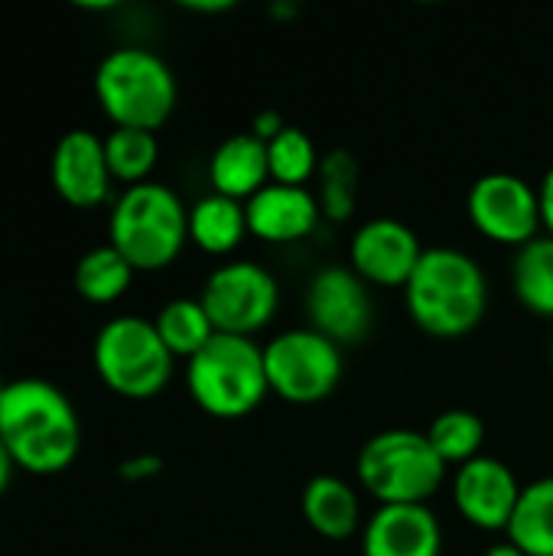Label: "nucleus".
<instances>
[{
	"mask_svg": "<svg viewBox=\"0 0 553 556\" xmlns=\"http://www.w3.org/2000/svg\"><path fill=\"white\" fill-rule=\"evenodd\" d=\"M538 199H541V225L548 235H553V166L544 173V179L538 186Z\"/></svg>",
	"mask_w": 553,
	"mask_h": 556,
	"instance_id": "obj_28",
	"label": "nucleus"
},
{
	"mask_svg": "<svg viewBox=\"0 0 553 556\" xmlns=\"http://www.w3.org/2000/svg\"><path fill=\"white\" fill-rule=\"evenodd\" d=\"M443 528L430 505H378L362 531V556H440Z\"/></svg>",
	"mask_w": 553,
	"mask_h": 556,
	"instance_id": "obj_16",
	"label": "nucleus"
},
{
	"mask_svg": "<svg viewBox=\"0 0 553 556\" xmlns=\"http://www.w3.org/2000/svg\"><path fill=\"white\" fill-rule=\"evenodd\" d=\"M473 225L499 244L525 248L541 235L538 189L515 173H486L473 182L466 199Z\"/></svg>",
	"mask_w": 553,
	"mask_h": 556,
	"instance_id": "obj_10",
	"label": "nucleus"
},
{
	"mask_svg": "<svg viewBox=\"0 0 553 556\" xmlns=\"http://www.w3.org/2000/svg\"><path fill=\"white\" fill-rule=\"evenodd\" d=\"M486 556H525V554H521V551H518V547H515V544L505 538V541H499L495 547H489V551H486Z\"/></svg>",
	"mask_w": 553,
	"mask_h": 556,
	"instance_id": "obj_32",
	"label": "nucleus"
},
{
	"mask_svg": "<svg viewBox=\"0 0 553 556\" xmlns=\"http://www.w3.org/2000/svg\"><path fill=\"white\" fill-rule=\"evenodd\" d=\"M359 482L378 505H427L447 482V463L420 430H381L359 450Z\"/></svg>",
	"mask_w": 553,
	"mask_h": 556,
	"instance_id": "obj_6",
	"label": "nucleus"
},
{
	"mask_svg": "<svg viewBox=\"0 0 553 556\" xmlns=\"http://www.w3.org/2000/svg\"><path fill=\"white\" fill-rule=\"evenodd\" d=\"M134 274L137 270L124 261L121 251H114L111 244H98L78 257L72 283H75V293L88 300L91 306H108V303H117L130 290Z\"/></svg>",
	"mask_w": 553,
	"mask_h": 556,
	"instance_id": "obj_21",
	"label": "nucleus"
},
{
	"mask_svg": "<svg viewBox=\"0 0 553 556\" xmlns=\"http://www.w3.org/2000/svg\"><path fill=\"white\" fill-rule=\"evenodd\" d=\"M411 319L437 339L473 332L489 306V280L476 257L460 248H424L411 280L404 283Z\"/></svg>",
	"mask_w": 553,
	"mask_h": 556,
	"instance_id": "obj_2",
	"label": "nucleus"
},
{
	"mask_svg": "<svg viewBox=\"0 0 553 556\" xmlns=\"http://www.w3.org/2000/svg\"><path fill=\"white\" fill-rule=\"evenodd\" d=\"M95 98L114 127L160 130L176 108V78L153 49L117 46L95 68Z\"/></svg>",
	"mask_w": 553,
	"mask_h": 556,
	"instance_id": "obj_4",
	"label": "nucleus"
},
{
	"mask_svg": "<svg viewBox=\"0 0 553 556\" xmlns=\"http://www.w3.org/2000/svg\"><path fill=\"white\" fill-rule=\"evenodd\" d=\"M300 508L303 521L329 541H345L362 525V502L339 476H313L303 489Z\"/></svg>",
	"mask_w": 553,
	"mask_h": 556,
	"instance_id": "obj_18",
	"label": "nucleus"
},
{
	"mask_svg": "<svg viewBox=\"0 0 553 556\" xmlns=\"http://www.w3.org/2000/svg\"><path fill=\"white\" fill-rule=\"evenodd\" d=\"M163 345L173 352V358H192L196 352H202L212 336H215V326L202 306V300L196 296H179V300H169L160 306L156 319H153Z\"/></svg>",
	"mask_w": 553,
	"mask_h": 556,
	"instance_id": "obj_23",
	"label": "nucleus"
},
{
	"mask_svg": "<svg viewBox=\"0 0 553 556\" xmlns=\"http://www.w3.org/2000/svg\"><path fill=\"white\" fill-rule=\"evenodd\" d=\"M319 208L329 218H349L355 208V192H359V163L349 150H332L319 163Z\"/></svg>",
	"mask_w": 553,
	"mask_h": 556,
	"instance_id": "obj_27",
	"label": "nucleus"
},
{
	"mask_svg": "<svg viewBox=\"0 0 553 556\" xmlns=\"http://www.w3.org/2000/svg\"><path fill=\"white\" fill-rule=\"evenodd\" d=\"M49 173L59 199L72 208H98L111 195L114 176L104 156V137H98L95 130L75 127L62 134L52 150Z\"/></svg>",
	"mask_w": 553,
	"mask_h": 556,
	"instance_id": "obj_14",
	"label": "nucleus"
},
{
	"mask_svg": "<svg viewBox=\"0 0 553 556\" xmlns=\"http://www.w3.org/2000/svg\"><path fill=\"white\" fill-rule=\"evenodd\" d=\"M186 388L209 417H248L271 394L264 345L248 336L215 332L212 342L186 362Z\"/></svg>",
	"mask_w": 553,
	"mask_h": 556,
	"instance_id": "obj_5",
	"label": "nucleus"
},
{
	"mask_svg": "<svg viewBox=\"0 0 553 556\" xmlns=\"http://www.w3.org/2000/svg\"><path fill=\"white\" fill-rule=\"evenodd\" d=\"M551 362H553V339H551Z\"/></svg>",
	"mask_w": 553,
	"mask_h": 556,
	"instance_id": "obj_34",
	"label": "nucleus"
},
{
	"mask_svg": "<svg viewBox=\"0 0 553 556\" xmlns=\"http://www.w3.org/2000/svg\"><path fill=\"white\" fill-rule=\"evenodd\" d=\"M0 443L29 476L65 472L81 450V424L62 388L42 378L7 381L0 397Z\"/></svg>",
	"mask_w": 553,
	"mask_h": 556,
	"instance_id": "obj_1",
	"label": "nucleus"
},
{
	"mask_svg": "<svg viewBox=\"0 0 553 556\" xmlns=\"http://www.w3.org/2000/svg\"><path fill=\"white\" fill-rule=\"evenodd\" d=\"M248 231L244 202L209 192L189 205V241L205 254H231Z\"/></svg>",
	"mask_w": 553,
	"mask_h": 556,
	"instance_id": "obj_19",
	"label": "nucleus"
},
{
	"mask_svg": "<svg viewBox=\"0 0 553 556\" xmlns=\"http://www.w3.org/2000/svg\"><path fill=\"white\" fill-rule=\"evenodd\" d=\"M160 469V459H130V463H124L121 466V476L124 479H143V476H153Z\"/></svg>",
	"mask_w": 553,
	"mask_h": 556,
	"instance_id": "obj_29",
	"label": "nucleus"
},
{
	"mask_svg": "<svg viewBox=\"0 0 553 556\" xmlns=\"http://www.w3.org/2000/svg\"><path fill=\"white\" fill-rule=\"evenodd\" d=\"M512 290L525 309L553 319V235H538L512 261Z\"/></svg>",
	"mask_w": 553,
	"mask_h": 556,
	"instance_id": "obj_22",
	"label": "nucleus"
},
{
	"mask_svg": "<svg viewBox=\"0 0 553 556\" xmlns=\"http://www.w3.org/2000/svg\"><path fill=\"white\" fill-rule=\"evenodd\" d=\"M306 313L310 329L332 339L339 349L362 342L375 323L368 283L352 267L342 264H326L323 270L313 274L306 287Z\"/></svg>",
	"mask_w": 553,
	"mask_h": 556,
	"instance_id": "obj_11",
	"label": "nucleus"
},
{
	"mask_svg": "<svg viewBox=\"0 0 553 556\" xmlns=\"http://www.w3.org/2000/svg\"><path fill=\"white\" fill-rule=\"evenodd\" d=\"M209 179H212V192L248 202L271 182L267 143L251 130L225 137L209 160Z\"/></svg>",
	"mask_w": 553,
	"mask_h": 556,
	"instance_id": "obj_17",
	"label": "nucleus"
},
{
	"mask_svg": "<svg viewBox=\"0 0 553 556\" xmlns=\"http://www.w3.org/2000/svg\"><path fill=\"white\" fill-rule=\"evenodd\" d=\"M505 538L525 556H553V476L521 485Z\"/></svg>",
	"mask_w": 553,
	"mask_h": 556,
	"instance_id": "obj_20",
	"label": "nucleus"
},
{
	"mask_svg": "<svg viewBox=\"0 0 553 556\" xmlns=\"http://www.w3.org/2000/svg\"><path fill=\"white\" fill-rule=\"evenodd\" d=\"M521 495L518 476L495 456H476L456 466L453 505L479 531H508Z\"/></svg>",
	"mask_w": 553,
	"mask_h": 556,
	"instance_id": "obj_13",
	"label": "nucleus"
},
{
	"mask_svg": "<svg viewBox=\"0 0 553 556\" xmlns=\"http://www.w3.org/2000/svg\"><path fill=\"white\" fill-rule=\"evenodd\" d=\"M95 371L108 391L127 401L156 397L173 378V352L163 345L153 319L114 316L108 319L91 345Z\"/></svg>",
	"mask_w": 553,
	"mask_h": 556,
	"instance_id": "obj_7",
	"label": "nucleus"
},
{
	"mask_svg": "<svg viewBox=\"0 0 553 556\" xmlns=\"http://www.w3.org/2000/svg\"><path fill=\"white\" fill-rule=\"evenodd\" d=\"M186 10H196V13H218V10H231L228 0H218V3H183Z\"/></svg>",
	"mask_w": 553,
	"mask_h": 556,
	"instance_id": "obj_31",
	"label": "nucleus"
},
{
	"mask_svg": "<svg viewBox=\"0 0 553 556\" xmlns=\"http://www.w3.org/2000/svg\"><path fill=\"white\" fill-rule=\"evenodd\" d=\"M3 388H7V381H3V378H0V397H3Z\"/></svg>",
	"mask_w": 553,
	"mask_h": 556,
	"instance_id": "obj_33",
	"label": "nucleus"
},
{
	"mask_svg": "<svg viewBox=\"0 0 553 556\" xmlns=\"http://www.w3.org/2000/svg\"><path fill=\"white\" fill-rule=\"evenodd\" d=\"M264 371L271 394L290 404L326 401L345 371L342 349L316 329H290L264 345Z\"/></svg>",
	"mask_w": 553,
	"mask_h": 556,
	"instance_id": "obj_8",
	"label": "nucleus"
},
{
	"mask_svg": "<svg viewBox=\"0 0 553 556\" xmlns=\"http://www.w3.org/2000/svg\"><path fill=\"white\" fill-rule=\"evenodd\" d=\"M248 231L271 244H290L313 235L323 218L319 199L310 186H284L267 182L257 195L244 202Z\"/></svg>",
	"mask_w": 553,
	"mask_h": 556,
	"instance_id": "obj_15",
	"label": "nucleus"
},
{
	"mask_svg": "<svg viewBox=\"0 0 553 556\" xmlns=\"http://www.w3.org/2000/svg\"><path fill=\"white\" fill-rule=\"evenodd\" d=\"M189 241V208L163 182L127 186L108 218V244L124 254L134 270L169 267Z\"/></svg>",
	"mask_w": 553,
	"mask_h": 556,
	"instance_id": "obj_3",
	"label": "nucleus"
},
{
	"mask_svg": "<svg viewBox=\"0 0 553 556\" xmlns=\"http://www.w3.org/2000/svg\"><path fill=\"white\" fill-rule=\"evenodd\" d=\"M267 160H271V182H284V186H306L323 163L313 137L293 124H287L274 140H267Z\"/></svg>",
	"mask_w": 553,
	"mask_h": 556,
	"instance_id": "obj_26",
	"label": "nucleus"
},
{
	"mask_svg": "<svg viewBox=\"0 0 553 556\" xmlns=\"http://www.w3.org/2000/svg\"><path fill=\"white\" fill-rule=\"evenodd\" d=\"M104 156L111 166L114 182L137 186L147 182L156 160H160V140L153 130H137V127H114L104 137Z\"/></svg>",
	"mask_w": 553,
	"mask_h": 556,
	"instance_id": "obj_25",
	"label": "nucleus"
},
{
	"mask_svg": "<svg viewBox=\"0 0 553 556\" xmlns=\"http://www.w3.org/2000/svg\"><path fill=\"white\" fill-rule=\"evenodd\" d=\"M424 433L447 466H463V463L482 456L486 424L476 410H463V407L443 410L430 420V427Z\"/></svg>",
	"mask_w": 553,
	"mask_h": 556,
	"instance_id": "obj_24",
	"label": "nucleus"
},
{
	"mask_svg": "<svg viewBox=\"0 0 553 556\" xmlns=\"http://www.w3.org/2000/svg\"><path fill=\"white\" fill-rule=\"evenodd\" d=\"M199 300L215 332L251 339L274 319L280 287L274 274L254 261H225L205 277Z\"/></svg>",
	"mask_w": 553,
	"mask_h": 556,
	"instance_id": "obj_9",
	"label": "nucleus"
},
{
	"mask_svg": "<svg viewBox=\"0 0 553 556\" xmlns=\"http://www.w3.org/2000/svg\"><path fill=\"white\" fill-rule=\"evenodd\" d=\"M424 254L417 231L398 218H368L349 241V267L378 287H404Z\"/></svg>",
	"mask_w": 553,
	"mask_h": 556,
	"instance_id": "obj_12",
	"label": "nucleus"
},
{
	"mask_svg": "<svg viewBox=\"0 0 553 556\" xmlns=\"http://www.w3.org/2000/svg\"><path fill=\"white\" fill-rule=\"evenodd\" d=\"M13 459H10V453H7V446L0 443V495L10 489V479H13Z\"/></svg>",
	"mask_w": 553,
	"mask_h": 556,
	"instance_id": "obj_30",
	"label": "nucleus"
}]
</instances>
